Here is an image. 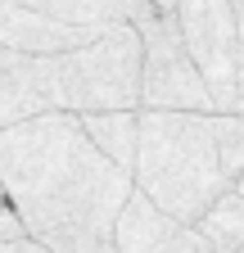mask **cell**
<instances>
[{"mask_svg":"<svg viewBox=\"0 0 244 253\" xmlns=\"http://www.w3.org/2000/svg\"><path fill=\"white\" fill-rule=\"evenodd\" d=\"M0 185L27 240L50 253H113L118 217L136 195L68 113L0 131Z\"/></svg>","mask_w":244,"mask_h":253,"instance_id":"obj_1","label":"cell"},{"mask_svg":"<svg viewBox=\"0 0 244 253\" xmlns=\"http://www.w3.org/2000/svg\"><path fill=\"white\" fill-rule=\"evenodd\" d=\"M136 168L131 185L159 212H167L181 226L199 221L231 195V181L217 149V113H136Z\"/></svg>","mask_w":244,"mask_h":253,"instance_id":"obj_2","label":"cell"},{"mask_svg":"<svg viewBox=\"0 0 244 253\" xmlns=\"http://www.w3.org/2000/svg\"><path fill=\"white\" fill-rule=\"evenodd\" d=\"M68 118L90 113H140V32L113 27L90 45L59 54Z\"/></svg>","mask_w":244,"mask_h":253,"instance_id":"obj_3","label":"cell"},{"mask_svg":"<svg viewBox=\"0 0 244 253\" xmlns=\"http://www.w3.org/2000/svg\"><path fill=\"white\" fill-rule=\"evenodd\" d=\"M140 32V109L145 113H212L203 77L186 54L176 27V5L149 0V14L136 23Z\"/></svg>","mask_w":244,"mask_h":253,"instance_id":"obj_4","label":"cell"},{"mask_svg":"<svg viewBox=\"0 0 244 253\" xmlns=\"http://www.w3.org/2000/svg\"><path fill=\"white\" fill-rule=\"evenodd\" d=\"M176 27L190 63L203 77L212 113L244 118V45L231 0H176Z\"/></svg>","mask_w":244,"mask_h":253,"instance_id":"obj_5","label":"cell"},{"mask_svg":"<svg viewBox=\"0 0 244 253\" xmlns=\"http://www.w3.org/2000/svg\"><path fill=\"white\" fill-rule=\"evenodd\" d=\"M68 113L64 109V77H59V54H14L0 50V131L37 118Z\"/></svg>","mask_w":244,"mask_h":253,"instance_id":"obj_6","label":"cell"},{"mask_svg":"<svg viewBox=\"0 0 244 253\" xmlns=\"http://www.w3.org/2000/svg\"><path fill=\"white\" fill-rule=\"evenodd\" d=\"M113 253H212V249L195 226H181L145 195H131L113 231Z\"/></svg>","mask_w":244,"mask_h":253,"instance_id":"obj_7","label":"cell"},{"mask_svg":"<svg viewBox=\"0 0 244 253\" xmlns=\"http://www.w3.org/2000/svg\"><path fill=\"white\" fill-rule=\"evenodd\" d=\"M95 37L100 32H77V27H64V23L45 18L32 0H0V50L50 59V54L81 50Z\"/></svg>","mask_w":244,"mask_h":253,"instance_id":"obj_8","label":"cell"},{"mask_svg":"<svg viewBox=\"0 0 244 253\" xmlns=\"http://www.w3.org/2000/svg\"><path fill=\"white\" fill-rule=\"evenodd\" d=\"M32 5L77 32H113V27H136L149 14V0H32Z\"/></svg>","mask_w":244,"mask_h":253,"instance_id":"obj_9","label":"cell"},{"mask_svg":"<svg viewBox=\"0 0 244 253\" xmlns=\"http://www.w3.org/2000/svg\"><path fill=\"white\" fill-rule=\"evenodd\" d=\"M77 122H81L86 140L95 145L113 168H122L131 176V168H136V140H140L136 113H90V118H77Z\"/></svg>","mask_w":244,"mask_h":253,"instance_id":"obj_10","label":"cell"},{"mask_svg":"<svg viewBox=\"0 0 244 253\" xmlns=\"http://www.w3.org/2000/svg\"><path fill=\"white\" fill-rule=\"evenodd\" d=\"M195 231L203 235V244L212 253H240L244 249V185H235L231 195H222L217 208H212Z\"/></svg>","mask_w":244,"mask_h":253,"instance_id":"obj_11","label":"cell"},{"mask_svg":"<svg viewBox=\"0 0 244 253\" xmlns=\"http://www.w3.org/2000/svg\"><path fill=\"white\" fill-rule=\"evenodd\" d=\"M217 149L231 185H244V118H222L217 113Z\"/></svg>","mask_w":244,"mask_h":253,"instance_id":"obj_12","label":"cell"},{"mask_svg":"<svg viewBox=\"0 0 244 253\" xmlns=\"http://www.w3.org/2000/svg\"><path fill=\"white\" fill-rule=\"evenodd\" d=\"M27 231H23V221H18V212L9 208V199H5V185H0V244H14V240H23Z\"/></svg>","mask_w":244,"mask_h":253,"instance_id":"obj_13","label":"cell"},{"mask_svg":"<svg viewBox=\"0 0 244 253\" xmlns=\"http://www.w3.org/2000/svg\"><path fill=\"white\" fill-rule=\"evenodd\" d=\"M0 253H50V249H45V244H37V240H27V235H23V240H14V244H0Z\"/></svg>","mask_w":244,"mask_h":253,"instance_id":"obj_14","label":"cell"},{"mask_svg":"<svg viewBox=\"0 0 244 253\" xmlns=\"http://www.w3.org/2000/svg\"><path fill=\"white\" fill-rule=\"evenodd\" d=\"M231 14H235V32H240V45H244V0H231Z\"/></svg>","mask_w":244,"mask_h":253,"instance_id":"obj_15","label":"cell"},{"mask_svg":"<svg viewBox=\"0 0 244 253\" xmlns=\"http://www.w3.org/2000/svg\"><path fill=\"white\" fill-rule=\"evenodd\" d=\"M240 253H244V249H240Z\"/></svg>","mask_w":244,"mask_h":253,"instance_id":"obj_16","label":"cell"}]
</instances>
